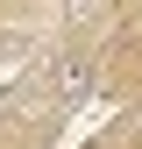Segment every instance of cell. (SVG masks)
<instances>
[{"mask_svg": "<svg viewBox=\"0 0 142 149\" xmlns=\"http://www.w3.org/2000/svg\"><path fill=\"white\" fill-rule=\"evenodd\" d=\"M93 92V57H57V71H50V100H85Z\"/></svg>", "mask_w": 142, "mask_h": 149, "instance_id": "6da1fadb", "label": "cell"}]
</instances>
